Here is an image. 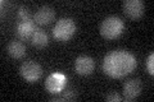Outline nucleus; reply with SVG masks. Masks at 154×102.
Returning a JSON list of instances; mask_svg holds the SVG:
<instances>
[{"label": "nucleus", "instance_id": "obj_13", "mask_svg": "<svg viewBox=\"0 0 154 102\" xmlns=\"http://www.w3.org/2000/svg\"><path fill=\"white\" fill-rule=\"evenodd\" d=\"M17 16H18V18H19V21H21V22H23V21H31L30 10H28L26 7H23V5H21V7L18 8Z\"/></svg>", "mask_w": 154, "mask_h": 102}, {"label": "nucleus", "instance_id": "obj_2", "mask_svg": "<svg viewBox=\"0 0 154 102\" xmlns=\"http://www.w3.org/2000/svg\"><path fill=\"white\" fill-rule=\"evenodd\" d=\"M125 24L122 22L121 18L112 16L105 18L102 22V26H100V33L104 38H108V40H114L118 36H121V33L123 32Z\"/></svg>", "mask_w": 154, "mask_h": 102}, {"label": "nucleus", "instance_id": "obj_6", "mask_svg": "<svg viewBox=\"0 0 154 102\" xmlns=\"http://www.w3.org/2000/svg\"><path fill=\"white\" fill-rule=\"evenodd\" d=\"M141 80L139 78H134L127 80L123 86V98L126 101H134L141 93Z\"/></svg>", "mask_w": 154, "mask_h": 102}, {"label": "nucleus", "instance_id": "obj_9", "mask_svg": "<svg viewBox=\"0 0 154 102\" xmlns=\"http://www.w3.org/2000/svg\"><path fill=\"white\" fill-rule=\"evenodd\" d=\"M54 17H55L54 9L49 5H42L33 16V21H35L36 24L44 26V24H49L54 19Z\"/></svg>", "mask_w": 154, "mask_h": 102}, {"label": "nucleus", "instance_id": "obj_16", "mask_svg": "<svg viewBox=\"0 0 154 102\" xmlns=\"http://www.w3.org/2000/svg\"><path fill=\"white\" fill-rule=\"evenodd\" d=\"M105 100L109 101V102H119L121 101V96H119L118 93H116V92H110L109 95H107Z\"/></svg>", "mask_w": 154, "mask_h": 102}, {"label": "nucleus", "instance_id": "obj_12", "mask_svg": "<svg viewBox=\"0 0 154 102\" xmlns=\"http://www.w3.org/2000/svg\"><path fill=\"white\" fill-rule=\"evenodd\" d=\"M31 42L33 46H36L38 48H42L48 45V42H49V37H48L46 32L42 31V30H36L35 33L32 35L31 37Z\"/></svg>", "mask_w": 154, "mask_h": 102}, {"label": "nucleus", "instance_id": "obj_10", "mask_svg": "<svg viewBox=\"0 0 154 102\" xmlns=\"http://www.w3.org/2000/svg\"><path fill=\"white\" fill-rule=\"evenodd\" d=\"M35 21H23V22H18L17 27H16V33L21 40H28L31 38L32 35L36 31V26H35Z\"/></svg>", "mask_w": 154, "mask_h": 102}, {"label": "nucleus", "instance_id": "obj_3", "mask_svg": "<svg viewBox=\"0 0 154 102\" xmlns=\"http://www.w3.org/2000/svg\"><path fill=\"white\" fill-rule=\"evenodd\" d=\"M76 32V23L72 18H60L53 28V36L59 41H68Z\"/></svg>", "mask_w": 154, "mask_h": 102}, {"label": "nucleus", "instance_id": "obj_7", "mask_svg": "<svg viewBox=\"0 0 154 102\" xmlns=\"http://www.w3.org/2000/svg\"><path fill=\"white\" fill-rule=\"evenodd\" d=\"M144 3L141 0H126L123 1V12L131 19H137L144 14Z\"/></svg>", "mask_w": 154, "mask_h": 102}, {"label": "nucleus", "instance_id": "obj_14", "mask_svg": "<svg viewBox=\"0 0 154 102\" xmlns=\"http://www.w3.org/2000/svg\"><path fill=\"white\" fill-rule=\"evenodd\" d=\"M60 101H63V100H67V101H69V100H73L75 97H76V93L72 89H63V91H60Z\"/></svg>", "mask_w": 154, "mask_h": 102}, {"label": "nucleus", "instance_id": "obj_1", "mask_svg": "<svg viewBox=\"0 0 154 102\" xmlns=\"http://www.w3.org/2000/svg\"><path fill=\"white\" fill-rule=\"evenodd\" d=\"M136 59L132 54L123 50H114L104 57L103 71L112 78H122L135 70Z\"/></svg>", "mask_w": 154, "mask_h": 102}, {"label": "nucleus", "instance_id": "obj_5", "mask_svg": "<svg viewBox=\"0 0 154 102\" xmlns=\"http://www.w3.org/2000/svg\"><path fill=\"white\" fill-rule=\"evenodd\" d=\"M67 84V77L62 73H53L46 78L45 87L51 93H60V91L66 88Z\"/></svg>", "mask_w": 154, "mask_h": 102}, {"label": "nucleus", "instance_id": "obj_15", "mask_svg": "<svg viewBox=\"0 0 154 102\" xmlns=\"http://www.w3.org/2000/svg\"><path fill=\"white\" fill-rule=\"evenodd\" d=\"M146 70L150 75L154 74V54H150L146 59Z\"/></svg>", "mask_w": 154, "mask_h": 102}, {"label": "nucleus", "instance_id": "obj_11", "mask_svg": "<svg viewBox=\"0 0 154 102\" xmlns=\"http://www.w3.org/2000/svg\"><path fill=\"white\" fill-rule=\"evenodd\" d=\"M8 54L14 59H21L26 54V46L23 45L21 41H12L9 42V45L7 47Z\"/></svg>", "mask_w": 154, "mask_h": 102}, {"label": "nucleus", "instance_id": "obj_8", "mask_svg": "<svg viewBox=\"0 0 154 102\" xmlns=\"http://www.w3.org/2000/svg\"><path fill=\"white\" fill-rule=\"evenodd\" d=\"M75 68H76V71L79 73V74H81V75H89L94 70L95 61L91 59L90 56H86V55L79 56L76 59Z\"/></svg>", "mask_w": 154, "mask_h": 102}, {"label": "nucleus", "instance_id": "obj_4", "mask_svg": "<svg viewBox=\"0 0 154 102\" xmlns=\"http://www.w3.org/2000/svg\"><path fill=\"white\" fill-rule=\"evenodd\" d=\"M19 73H21V75L27 82L32 83V82H36L37 79H40V77L42 75V69H41L40 64H37L36 61L28 60L21 65Z\"/></svg>", "mask_w": 154, "mask_h": 102}]
</instances>
